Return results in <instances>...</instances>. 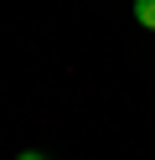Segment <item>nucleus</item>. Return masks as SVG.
<instances>
[{
  "label": "nucleus",
  "instance_id": "f257e3e1",
  "mask_svg": "<svg viewBox=\"0 0 155 160\" xmlns=\"http://www.w3.org/2000/svg\"><path fill=\"white\" fill-rule=\"evenodd\" d=\"M134 21H140L145 31H155V0H134Z\"/></svg>",
  "mask_w": 155,
  "mask_h": 160
},
{
  "label": "nucleus",
  "instance_id": "f03ea898",
  "mask_svg": "<svg viewBox=\"0 0 155 160\" xmlns=\"http://www.w3.org/2000/svg\"><path fill=\"white\" fill-rule=\"evenodd\" d=\"M16 160H47V155H41V150H26V155H16Z\"/></svg>",
  "mask_w": 155,
  "mask_h": 160
}]
</instances>
